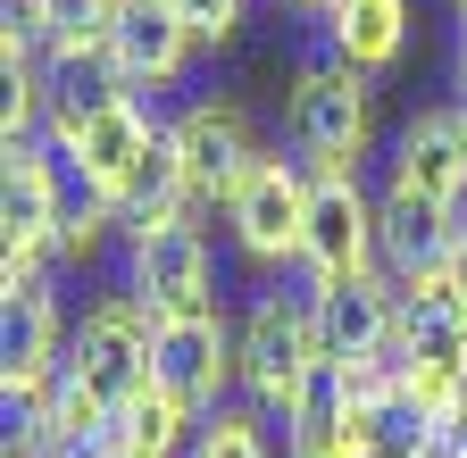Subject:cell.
<instances>
[{"instance_id": "obj_1", "label": "cell", "mask_w": 467, "mask_h": 458, "mask_svg": "<svg viewBox=\"0 0 467 458\" xmlns=\"http://www.w3.org/2000/svg\"><path fill=\"white\" fill-rule=\"evenodd\" d=\"M76 217V176L58 167V150L34 134V142H9L0 150V283H34L50 259H58V234Z\"/></svg>"}, {"instance_id": "obj_2", "label": "cell", "mask_w": 467, "mask_h": 458, "mask_svg": "<svg viewBox=\"0 0 467 458\" xmlns=\"http://www.w3.org/2000/svg\"><path fill=\"white\" fill-rule=\"evenodd\" d=\"M284 134H292V158H309V167H359L376 134V76H359L334 50L301 59L284 92Z\"/></svg>"}, {"instance_id": "obj_3", "label": "cell", "mask_w": 467, "mask_h": 458, "mask_svg": "<svg viewBox=\"0 0 467 458\" xmlns=\"http://www.w3.org/2000/svg\"><path fill=\"white\" fill-rule=\"evenodd\" d=\"M159 134L167 126L142 108V92H117L109 108H92V117H50L42 126V142L58 150V167L76 176V192L100 200V209L126 200V184L142 176V158L159 150Z\"/></svg>"}, {"instance_id": "obj_4", "label": "cell", "mask_w": 467, "mask_h": 458, "mask_svg": "<svg viewBox=\"0 0 467 458\" xmlns=\"http://www.w3.org/2000/svg\"><path fill=\"white\" fill-rule=\"evenodd\" d=\"M150 333H159V317H150L134 292H100V300L76 317V333H67V375H76L92 400L126 409V400L150 392Z\"/></svg>"}, {"instance_id": "obj_5", "label": "cell", "mask_w": 467, "mask_h": 458, "mask_svg": "<svg viewBox=\"0 0 467 458\" xmlns=\"http://www.w3.org/2000/svg\"><path fill=\"white\" fill-rule=\"evenodd\" d=\"M150 383L175 392L192 417H217L225 392L243 383V325H225V309L159 317V333H150Z\"/></svg>"}, {"instance_id": "obj_6", "label": "cell", "mask_w": 467, "mask_h": 458, "mask_svg": "<svg viewBox=\"0 0 467 458\" xmlns=\"http://www.w3.org/2000/svg\"><path fill=\"white\" fill-rule=\"evenodd\" d=\"M301 275H309V283H359V275H384V259H376V200H368V184H359V167H309Z\"/></svg>"}, {"instance_id": "obj_7", "label": "cell", "mask_w": 467, "mask_h": 458, "mask_svg": "<svg viewBox=\"0 0 467 458\" xmlns=\"http://www.w3.org/2000/svg\"><path fill=\"white\" fill-rule=\"evenodd\" d=\"M317 367V325H309V292H259L243 317V392L259 417H284L301 400Z\"/></svg>"}, {"instance_id": "obj_8", "label": "cell", "mask_w": 467, "mask_h": 458, "mask_svg": "<svg viewBox=\"0 0 467 458\" xmlns=\"http://www.w3.org/2000/svg\"><path fill=\"white\" fill-rule=\"evenodd\" d=\"M225 225L243 259L259 267H301V234H309V158H284V150H259V167L225 200Z\"/></svg>"}, {"instance_id": "obj_9", "label": "cell", "mask_w": 467, "mask_h": 458, "mask_svg": "<svg viewBox=\"0 0 467 458\" xmlns=\"http://www.w3.org/2000/svg\"><path fill=\"white\" fill-rule=\"evenodd\" d=\"M126 292H134L150 317H192V309H217L209 242H201V225H192V217L150 225V234H126Z\"/></svg>"}, {"instance_id": "obj_10", "label": "cell", "mask_w": 467, "mask_h": 458, "mask_svg": "<svg viewBox=\"0 0 467 458\" xmlns=\"http://www.w3.org/2000/svg\"><path fill=\"white\" fill-rule=\"evenodd\" d=\"M167 142H175V158H184V184H192L201 209H225L234 184L259 167V134H251V117H243L234 100H192V108H175V117H167Z\"/></svg>"}, {"instance_id": "obj_11", "label": "cell", "mask_w": 467, "mask_h": 458, "mask_svg": "<svg viewBox=\"0 0 467 458\" xmlns=\"http://www.w3.org/2000/svg\"><path fill=\"white\" fill-rule=\"evenodd\" d=\"M392 192H418L451 217H467V108L459 100H434L418 108L400 134H392Z\"/></svg>"}, {"instance_id": "obj_12", "label": "cell", "mask_w": 467, "mask_h": 458, "mask_svg": "<svg viewBox=\"0 0 467 458\" xmlns=\"http://www.w3.org/2000/svg\"><path fill=\"white\" fill-rule=\"evenodd\" d=\"M309 325H317V359H334V367L392 359L400 283H392V275H359V283H309Z\"/></svg>"}, {"instance_id": "obj_13", "label": "cell", "mask_w": 467, "mask_h": 458, "mask_svg": "<svg viewBox=\"0 0 467 458\" xmlns=\"http://www.w3.org/2000/svg\"><path fill=\"white\" fill-rule=\"evenodd\" d=\"M67 317H58V292L50 275L34 283H0V392L9 383H42L67 367Z\"/></svg>"}, {"instance_id": "obj_14", "label": "cell", "mask_w": 467, "mask_h": 458, "mask_svg": "<svg viewBox=\"0 0 467 458\" xmlns=\"http://www.w3.org/2000/svg\"><path fill=\"white\" fill-rule=\"evenodd\" d=\"M109 59H117V76H126L134 92H159V84H175L192 67V25L175 17V0H117V17H109Z\"/></svg>"}, {"instance_id": "obj_15", "label": "cell", "mask_w": 467, "mask_h": 458, "mask_svg": "<svg viewBox=\"0 0 467 458\" xmlns=\"http://www.w3.org/2000/svg\"><path fill=\"white\" fill-rule=\"evenodd\" d=\"M451 250H459V217L418 200V192H376V259L392 283H426V275H451Z\"/></svg>"}, {"instance_id": "obj_16", "label": "cell", "mask_w": 467, "mask_h": 458, "mask_svg": "<svg viewBox=\"0 0 467 458\" xmlns=\"http://www.w3.org/2000/svg\"><path fill=\"white\" fill-rule=\"evenodd\" d=\"M117 92H134L126 76H117L109 42H42V126L50 117H92V108H109Z\"/></svg>"}, {"instance_id": "obj_17", "label": "cell", "mask_w": 467, "mask_h": 458, "mask_svg": "<svg viewBox=\"0 0 467 458\" xmlns=\"http://www.w3.org/2000/svg\"><path fill=\"white\" fill-rule=\"evenodd\" d=\"M326 50L359 76H384L409 50V0H334L326 9Z\"/></svg>"}, {"instance_id": "obj_18", "label": "cell", "mask_w": 467, "mask_h": 458, "mask_svg": "<svg viewBox=\"0 0 467 458\" xmlns=\"http://www.w3.org/2000/svg\"><path fill=\"white\" fill-rule=\"evenodd\" d=\"M350 409H359V392H350V367L317 359V367H309V383H301V400L284 409V458H326V450H334V433L350 425Z\"/></svg>"}, {"instance_id": "obj_19", "label": "cell", "mask_w": 467, "mask_h": 458, "mask_svg": "<svg viewBox=\"0 0 467 458\" xmlns=\"http://www.w3.org/2000/svg\"><path fill=\"white\" fill-rule=\"evenodd\" d=\"M192 433H201V417H192L175 392H159V383H150L142 400H126V409H117V442L142 450V458H184Z\"/></svg>"}, {"instance_id": "obj_20", "label": "cell", "mask_w": 467, "mask_h": 458, "mask_svg": "<svg viewBox=\"0 0 467 458\" xmlns=\"http://www.w3.org/2000/svg\"><path fill=\"white\" fill-rule=\"evenodd\" d=\"M184 458H275L267 450V417L259 409H217V417H201Z\"/></svg>"}, {"instance_id": "obj_21", "label": "cell", "mask_w": 467, "mask_h": 458, "mask_svg": "<svg viewBox=\"0 0 467 458\" xmlns=\"http://www.w3.org/2000/svg\"><path fill=\"white\" fill-rule=\"evenodd\" d=\"M117 17V0H42L34 9V34L42 42H100Z\"/></svg>"}, {"instance_id": "obj_22", "label": "cell", "mask_w": 467, "mask_h": 458, "mask_svg": "<svg viewBox=\"0 0 467 458\" xmlns=\"http://www.w3.org/2000/svg\"><path fill=\"white\" fill-rule=\"evenodd\" d=\"M175 17L192 25V42H201V50H225L234 34H243V17H251V0H175Z\"/></svg>"}, {"instance_id": "obj_23", "label": "cell", "mask_w": 467, "mask_h": 458, "mask_svg": "<svg viewBox=\"0 0 467 458\" xmlns=\"http://www.w3.org/2000/svg\"><path fill=\"white\" fill-rule=\"evenodd\" d=\"M109 225H117V209H100V200H76L67 234H58V259H92V250L109 242Z\"/></svg>"}, {"instance_id": "obj_24", "label": "cell", "mask_w": 467, "mask_h": 458, "mask_svg": "<svg viewBox=\"0 0 467 458\" xmlns=\"http://www.w3.org/2000/svg\"><path fill=\"white\" fill-rule=\"evenodd\" d=\"M451 283L467 292V217H459V250H451Z\"/></svg>"}, {"instance_id": "obj_25", "label": "cell", "mask_w": 467, "mask_h": 458, "mask_svg": "<svg viewBox=\"0 0 467 458\" xmlns=\"http://www.w3.org/2000/svg\"><path fill=\"white\" fill-rule=\"evenodd\" d=\"M84 458H142V450H126V442H100V450H84Z\"/></svg>"}, {"instance_id": "obj_26", "label": "cell", "mask_w": 467, "mask_h": 458, "mask_svg": "<svg viewBox=\"0 0 467 458\" xmlns=\"http://www.w3.org/2000/svg\"><path fill=\"white\" fill-rule=\"evenodd\" d=\"M459 108H467V25H459Z\"/></svg>"}, {"instance_id": "obj_27", "label": "cell", "mask_w": 467, "mask_h": 458, "mask_svg": "<svg viewBox=\"0 0 467 458\" xmlns=\"http://www.w3.org/2000/svg\"><path fill=\"white\" fill-rule=\"evenodd\" d=\"M292 9H309V17H326V9H334V0H292Z\"/></svg>"}, {"instance_id": "obj_28", "label": "cell", "mask_w": 467, "mask_h": 458, "mask_svg": "<svg viewBox=\"0 0 467 458\" xmlns=\"http://www.w3.org/2000/svg\"><path fill=\"white\" fill-rule=\"evenodd\" d=\"M451 9H459V25H467V0H451Z\"/></svg>"}]
</instances>
